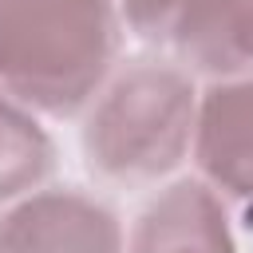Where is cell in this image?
<instances>
[{"instance_id":"cell-1","label":"cell","mask_w":253,"mask_h":253,"mask_svg":"<svg viewBox=\"0 0 253 253\" xmlns=\"http://www.w3.org/2000/svg\"><path fill=\"white\" fill-rule=\"evenodd\" d=\"M115 51V0H0V91L28 111H83L107 83Z\"/></svg>"},{"instance_id":"cell-2","label":"cell","mask_w":253,"mask_h":253,"mask_svg":"<svg viewBox=\"0 0 253 253\" xmlns=\"http://www.w3.org/2000/svg\"><path fill=\"white\" fill-rule=\"evenodd\" d=\"M83 123V154L99 178L154 182L170 174L194 142L198 87L186 67L134 59L95 91Z\"/></svg>"},{"instance_id":"cell-3","label":"cell","mask_w":253,"mask_h":253,"mask_svg":"<svg viewBox=\"0 0 253 253\" xmlns=\"http://www.w3.org/2000/svg\"><path fill=\"white\" fill-rule=\"evenodd\" d=\"M0 253H126L119 217L79 190H32L0 213Z\"/></svg>"},{"instance_id":"cell-4","label":"cell","mask_w":253,"mask_h":253,"mask_svg":"<svg viewBox=\"0 0 253 253\" xmlns=\"http://www.w3.org/2000/svg\"><path fill=\"white\" fill-rule=\"evenodd\" d=\"M190 154L213 190L253 206V75L217 79L198 95Z\"/></svg>"},{"instance_id":"cell-5","label":"cell","mask_w":253,"mask_h":253,"mask_svg":"<svg viewBox=\"0 0 253 253\" xmlns=\"http://www.w3.org/2000/svg\"><path fill=\"white\" fill-rule=\"evenodd\" d=\"M126 253H237L221 194L206 178L158 190L134 217Z\"/></svg>"},{"instance_id":"cell-6","label":"cell","mask_w":253,"mask_h":253,"mask_svg":"<svg viewBox=\"0 0 253 253\" xmlns=\"http://www.w3.org/2000/svg\"><path fill=\"white\" fill-rule=\"evenodd\" d=\"M174 55L202 75H253V0H190L170 36Z\"/></svg>"},{"instance_id":"cell-7","label":"cell","mask_w":253,"mask_h":253,"mask_svg":"<svg viewBox=\"0 0 253 253\" xmlns=\"http://www.w3.org/2000/svg\"><path fill=\"white\" fill-rule=\"evenodd\" d=\"M55 166V146L47 130L32 119L24 103L0 91V206L40 190Z\"/></svg>"},{"instance_id":"cell-8","label":"cell","mask_w":253,"mask_h":253,"mask_svg":"<svg viewBox=\"0 0 253 253\" xmlns=\"http://www.w3.org/2000/svg\"><path fill=\"white\" fill-rule=\"evenodd\" d=\"M130 32H138L150 43H170L178 16L186 12L190 0H119Z\"/></svg>"}]
</instances>
